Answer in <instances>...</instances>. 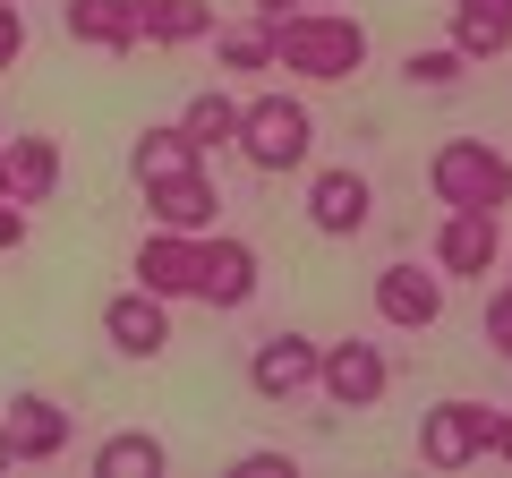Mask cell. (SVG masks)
<instances>
[{"mask_svg":"<svg viewBox=\"0 0 512 478\" xmlns=\"http://www.w3.org/2000/svg\"><path fill=\"white\" fill-rule=\"evenodd\" d=\"M453 52L461 60H504L512 52V0H453Z\"/></svg>","mask_w":512,"mask_h":478,"instance_id":"ac0fdd59","label":"cell"},{"mask_svg":"<svg viewBox=\"0 0 512 478\" xmlns=\"http://www.w3.org/2000/svg\"><path fill=\"white\" fill-rule=\"evenodd\" d=\"M128 274L146 282L154 299H197V274H205V239H197V231H163V222H154Z\"/></svg>","mask_w":512,"mask_h":478,"instance_id":"30bf717a","label":"cell"},{"mask_svg":"<svg viewBox=\"0 0 512 478\" xmlns=\"http://www.w3.org/2000/svg\"><path fill=\"white\" fill-rule=\"evenodd\" d=\"M291 9H333V0H256V18H291Z\"/></svg>","mask_w":512,"mask_h":478,"instance_id":"83f0119b","label":"cell"},{"mask_svg":"<svg viewBox=\"0 0 512 478\" xmlns=\"http://www.w3.org/2000/svg\"><path fill=\"white\" fill-rule=\"evenodd\" d=\"M265 26H274V69L308 77V86H342L367 69V26L350 9H291V18H265Z\"/></svg>","mask_w":512,"mask_h":478,"instance_id":"6da1fadb","label":"cell"},{"mask_svg":"<svg viewBox=\"0 0 512 478\" xmlns=\"http://www.w3.org/2000/svg\"><path fill=\"white\" fill-rule=\"evenodd\" d=\"M239 163L265 171V180H282V171H308L316 154V111L299 103V94H256V103H239Z\"/></svg>","mask_w":512,"mask_h":478,"instance_id":"3957f363","label":"cell"},{"mask_svg":"<svg viewBox=\"0 0 512 478\" xmlns=\"http://www.w3.org/2000/svg\"><path fill=\"white\" fill-rule=\"evenodd\" d=\"M239 470L248 478H291V453H239Z\"/></svg>","mask_w":512,"mask_h":478,"instance_id":"4316f807","label":"cell"},{"mask_svg":"<svg viewBox=\"0 0 512 478\" xmlns=\"http://www.w3.org/2000/svg\"><path fill=\"white\" fill-rule=\"evenodd\" d=\"M163 470H171V453L146 427H120V436L94 444V478H163Z\"/></svg>","mask_w":512,"mask_h":478,"instance_id":"ffe728a7","label":"cell"},{"mask_svg":"<svg viewBox=\"0 0 512 478\" xmlns=\"http://www.w3.org/2000/svg\"><path fill=\"white\" fill-rule=\"evenodd\" d=\"M316 393H325L333 410H376L384 393H393V359H384V342H325V359H316Z\"/></svg>","mask_w":512,"mask_h":478,"instance_id":"277c9868","label":"cell"},{"mask_svg":"<svg viewBox=\"0 0 512 478\" xmlns=\"http://www.w3.org/2000/svg\"><path fill=\"white\" fill-rule=\"evenodd\" d=\"M495 461H512V410H495V444H487Z\"/></svg>","mask_w":512,"mask_h":478,"instance_id":"f1b7e54d","label":"cell"},{"mask_svg":"<svg viewBox=\"0 0 512 478\" xmlns=\"http://www.w3.org/2000/svg\"><path fill=\"white\" fill-rule=\"evenodd\" d=\"M461 69H470V60H461L453 43H419V52L402 60V77H410L419 94H453V86H461Z\"/></svg>","mask_w":512,"mask_h":478,"instance_id":"603a6c76","label":"cell"},{"mask_svg":"<svg viewBox=\"0 0 512 478\" xmlns=\"http://www.w3.org/2000/svg\"><path fill=\"white\" fill-rule=\"evenodd\" d=\"M308 222H316L325 239H359L367 222H376V188H367V171H359V163L308 171Z\"/></svg>","mask_w":512,"mask_h":478,"instance_id":"52a82bcc","label":"cell"},{"mask_svg":"<svg viewBox=\"0 0 512 478\" xmlns=\"http://www.w3.org/2000/svg\"><path fill=\"white\" fill-rule=\"evenodd\" d=\"M214 52H222V69H231V77H265V69H274V26H265V18L214 26Z\"/></svg>","mask_w":512,"mask_h":478,"instance_id":"7402d4cb","label":"cell"},{"mask_svg":"<svg viewBox=\"0 0 512 478\" xmlns=\"http://www.w3.org/2000/svg\"><path fill=\"white\" fill-rule=\"evenodd\" d=\"M316 359H325V342H308V333H265V342L248 350V393L256 402H299V393H316Z\"/></svg>","mask_w":512,"mask_h":478,"instance_id":"8992f818","label":"cell"},{"mask_svg":"<svg viewBox=\"0 0 512 478\" xmlns=\"http://www.w3.org/2000/svg\"><path fill=\"white\" fill-rule=\"evenodd\" d=\"M256 282H265V265H256V248L239 231H205V274H197V299L214 316H239L256 299Z\"/></svg>","mask_w":512,"mask_h":478,"instance_id":"9c48e42d","label":"cell"},{"mask_svg":"<svg viewBox=\"0 0 512 478\" xmlns=\"http://www.w3.org/2000/svg\"><path fill=\"white\" fill-rule=\"evenodd\" d=\"M487 350L512 359V291H504V282H495V299H487Z\"/></svg>","mask_w":512,"mask_h":478,"instance_id":"d4e9b609","label":"cell"},{"mask_svg":"<svg viewBox=\"0 0 512 478\" xmlns=\"http://www.w3.org/2000/svg\"><path fill=\"white\" fill-rule=\"evenodd\" d=\"M427 188H436L444 214H504L512 205V154L487 137H444L427 154Z\"/></svg>","mask_w":512,"mask_h":478,"instance_id":"7a4b0ae2","label":"cell"},{"mask_svg":"<svg viewBox=\"0 0 512 478\" xmlns=\"http://www.w3.org/2000/svg\"><path fill=\"white\" fill-rule=\"evenodd\" d=\"M146 205H154V222H163V231H222V188L205 180V163L197 171H180V180H154L146 188Z\"/></svg>","mask_w":512,"mask_h":478,"instance_id":"4fadbf2b","label":"cell"},{"mask_svg":"<svg viewBox=\"0 0 512 478\" xmlns=\"http://www.w3.org/2000/svg\"><path fill=\"white\" fill-rule=\"evenodd\" d=\"M60 26H69V43L111 52V60L146 43V26H137V0H60Z\"/></svg>","mask_w":512,"mask_h":478,"instance_id":"7c38bea8","label":"cell"},{"mask_svg":"<svg viewBox=\"0 0 512 478\" xmlns=\"http://www.w3.org/2000/svg\"><path fill=\"white\" fill-rule=\"evenodd\" d=\"M487 444H495L487 402H436L419 419V461L427 470H470V461H487Z\"/></svg>","mask_w":512,"mask_h":478,"instance_id":"5b68a950","label":"cell"},{"mask_svg":"<svg viewBox=\"0 0 512 478\" xmlns=\"http://www.w3.org/2000/svg\"><path fill=\"white\" fill-rule=\"evenodd\" d=\"M205 154L188 146V129L180 120H163V129H137L128 137V180L137 188H154V180H180V171H197Z\"/></svg>","mask_w":512,"mask_h":478,"instance_id":"e0dca14e","label":"cell"},{"mask_svg":"<svg viewBox=\"0 0 512 478\" xmlns=\"http://www.w3.org/2000/svg\"><path fill=\"white\" fill-rule=\"evenodd\" d=\"M376 316L393 333H427L444 316V274H427V265H384L376 274Z\"/></svg>","mask_w":512,"mask_h":478,"instance_id":"8fae6325","label":"cell"},{"mask_svg":"<svg viewBox=\"0 0 512 478\" xmlns=\"http://www.w3.org/2000/svg\"><path fill=\"white\" fill-rule=\"evenodd\" d=\"M504 291H512V257H504Z\"/></svg>","mask_w":512,"mask_h":478,"instance_id":"4dcf8cb0","label":"cell"},{"mask_svg":"<svg viewBox=\"0 0 512 478\" xmlns=\"http://www.w3.org/2000/svg\"><path fill=\"white\" fill-rule=\"evenodd\" d=\"M18 60H26V9L0 0V69H18Z\"/></svg>","mask_w":512,"mask_h":478,"instance_id":"cb8c5ba5","label":"cell"},{"mask_svg":"<svg viewBox=\"0 0 512 478\" xmlns=\"http://www.w3.org/2000/svg\"><path fill=\"white\" fill-rule=\"evenodd\" d=\"M180 129H188V146H197V154H222V146H231V137H239V94H222V86L188 94Z\"/></svg>","mask_w":512,"mask_h":478,"instance_id":"44dd1931","label":"cell"},{"mask_svg":"<svg viewBox=\"0 0 512 478\" xmlns=\"http://www.w3.org/2000/svg\"><path fill=\"white\" fill-rule=\"evenodd\" d=\"M52 188H60V146L52 137H9V146H0V197L52 205Z\"/></svg>","mask_w":512,"mask_h":478,"instance_id":"9a60e30c","label":"cell"},{"mask_svg":"<svg viewBox=\"0 0 512 478\" xmlns=\"http://www.w3.org/2000/svg\"><path fill=\"white\" fill-rule=\"evenodd\" d=\"M103 342L120 350V359H137V368L163 359L171 350V299H154L146 282H128L120 299H103Z\"/></svg>","mask_w":512,"mask_h":478,"instance_id":"ba28073f","label":"cell"},{"mask_svg":"<svg viewBox=\"0 0 512 478\" xmlns=\"http://www.w3.org/2000/svg\"><path fill=\"white\" fill-rule=\"evenodd\" d=\"M0 427H9V453L18 461H60L69 453V410L52 393H18V402L0 410Z\"/></svg>","mask_w":512,"mask_h":478,"instance_id":"5bb4252c","label":"cell"},{"mask_svg":"<svg viewBox=\"0 0 512 478\" xmlns=\"http://www.w3.org/2000/svg\"><path fill=\"white\" fill-rule=\"evenodd\" d=\"M0 470H18V453H9V427H0Z\"/></svg>","mask_w":512,"mask_h":478,"instance_id":"f546056e","label":"cell"},{"mask_svg":"<svg viewBox=\"0 0 512 478\" xmlns=\"http://www.w3.org/2000/svg\"><path fill=\"white\" fill-rule=\"evenodd\" d=\"M137 26H146V43L180 52V43L214 35V0H137Z\"/></svg>","mask_w":512,"mask_h":478,"instance_id":"d6986e66","label":"cell"},{"mask_svg":"<svg viewBox=\"0 0 512 478\" xmlns=\"http://www.w3.org/2000/svg\"><path fill=\"white\" fill-rule=\"evenodd\" d=\"M18 248H26V205L0 197V257H18Z\"/></svg>","mask_w":512,"mask_h":478,"instance_id":"484cf974","label":"cell"},{"mask_svg":"<svg viewBox=\"0 0 512 478\" xmlns=\"http://www.w3.org/2000/svg\"><path fill=\"white\" fill-rule=\"evenodd\" d=\"M495 222L504 214H444L436 222V274H495Z\"/></svg>","mask_w":512,"mask_h":478,"instance_id":"2e32d148","label":"cell"}]
</instances>
